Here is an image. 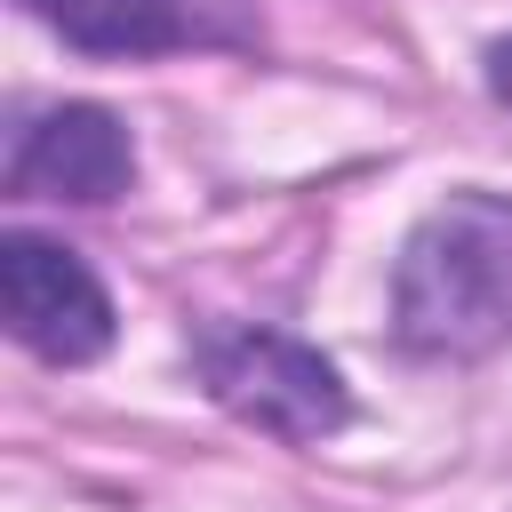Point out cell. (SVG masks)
<instances>
[{
  "label": "cell",
  "instance_id": "2",
  "mask_svg": "<svg viewBox=\"0 0 512 512\" xmlns=\"http://www.w3.org/2000/svg\"><path fill=\"white\" fill-rule=\"evenodd\" d=\"M192 368L208 384V400L224 416H240L248 432L264 440H288V448H312V440H336L352 424V384L344 368L288 336V328H248V320H200L192 328Z\"/></svg>",
  "mask_w": 512,
  "mask_h": 512
},
{
  "label": "cell",
  "instance_id": "3",
  "mask_svg": "<svg viewBox=\"0 0 512 512\" xmlns=\"http://www.w3.org/2000/svg\"><path fill=\"white\" fill-rule=\"evenodd\" d=\"M0 320L48 368H80V360H96L112 344L104 280L64 240H40V232H8L0 240Z\"/></svg>",
  "mask_w": 512,
  "mask_h": 512
},
{
  "label": "cell",
  "instance_id": "1",
  "mask_svg": "<svg viewBox=\"0 0 512 512\" xmlns=\"http://www.w3.org/2000/svg\"><path fill=\"white\" fill-rule=\"evenodd\" d=\"M392 344L416 360H488L512 344V192H448L400 240Z\"/></svg>",
  "mask_w": 512,
  "mask_h": 512
},
{
  "label": "cell",
  "instance_id": "6",
  "mask_svg": "<svg viewBox=\"0 0 512 512\" xmlns=\"http://www.w3.org/2000/svg\"><path fill=\"white\" fill-rule=\"evenodd\" d=\"M480 80H488V96H496V104H512V32H504V40H488Z\"/></svg>",
  "mask_w": 512,
  "mask_h": 512
},
{
  "label": "cell",
  "instance_id": "5",
  "mask_svg": "<svg viewBox=\"0 0 512 512\" xmlns=\"http://www.w3.org/2000/svg\"><path fill=\"white\" fill-rule=\"evenodd\" d=\"M16 8L88 56H168V48L248 40L232 0H16Z\"/></svg>",
  "mask_w": 512,
  "mask_h": 512
},
{
  "label": "cell",
  "instance_id": "4",
  "mask_svg": "<svg viewBox=\"0 0 512 512\" xmlns=\"http://www.w3.org/2000/svg\"><path fill=\"white\" fill-rule=\"evenodd\" d=\"M136 184V144L120 128V112L104 104H48L24 112L8 136V192L16 200H72V208H104Z\"/></svg>",
  "mask_w": 512,
  "mask_h": 512
}]
</instances>
